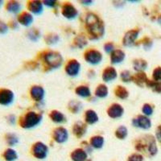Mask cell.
<instances>
[{
    "mask_svg": "<svg viewBox=\"0 0 161 161\" xmlns=\"http://www.w3.org/2000/svg\"><path fill=\"white\" fill-rule=\"evenodd\" d=\"M44 3L46 6H48V7L53 8V7H54L56 5V1H53V0L49 1V0H48V1H44Z\"/></svg>",
    "mask_w": 161,
    "mask_h": 161,
    "instance_id": "f6af8a7d",
    "label": "cell"
},
{
    "mask_svg": "<svg viewBox=\"0 0 161 161\" xmlns=\"http://www.w3.org/2000/svg\"><path fill=\"white\" fill-rule=\"evenodd\" d=\"M73 131L77 137H82L87 131V126L82 122H77L73 126Z\"/></svg>",
    "mask_w": 161,
    "mask_h": 161,
    "instance_id": "9a60e30c",
    "label": "cell"
},
{
    "mask_svg": "<svg viewBox=\"0 0 161 161\" xmlns=\"http://www.w3.org/2000/svg\"><path fill=\"white\" fill-rule=\"evenodd\" d=\"M85 59L91 64H97L103 60V55L97 50H89L85 53Z\"/></svg>",
    "mask_w": 161,
    "mask_h": 161,
    "instance_id": "5b68a950",
    "label": "cell"
},
{
    "mask_svg": "<svg viewBox=\"0 0 161 161\" xmlns=\"http://www.w3.org/2000/svg\"><path fill=\"white\" fill-rule=\"evenodd\" d=\"M142 111L144 114L145 115H151L153 112V109H152V106L149 104H145L144 106H143V109H142Z\"/></svg>",
    "mask_w": 161,
    "mask_h": 161,
    "instance_id": "f35d334b",
    "label": "cell"
},
{
    "mask_svg": "<svg viewBox=\"0 0 161 161\" xmlns=\"http://www.w3.org/2000/svg\"><path fill=\"white\" fill-rule=\"evenodd\" d=\"M86 121L89 124H94L98 121V116L94 110H89L86 113Z\"/></svg>",
    "mask_w": 161,
    "mask_h": 161,
    "instance_id": "603a6c76",
    "label": "cell"
},
{
    "mask_svg": "<svg viewBox=\"0 0 161 161\" xmlns=\"http://www.w3.org/2000/svg\"><path fill=\"white\" fill-rule=\"evenodd\" d=\"M139 30H131V31L126 32L123 40V45L126 46V47H130V46L133 45L135 44L136 40L137 39L138 36H139Z\"/></svg>",
    "mask_w": 161,
    "mask_h": 161,
    "instance_id": "30bf717a",
    "label": "cell"
},
{
    "mask_svg": "<svg viewBox=\"0 0 161 161\" xmlns=\"http://www.w3.org/2000/svg\"><path fill=\"white\" fill-rule=\"evenodd\" d=\"M48 147L41 142L36 143L32 147V153L37 159H44L48 155Z\"/></svg>",
    "mask_w": 161,
    "mask_h": 161,
    "instance_id": "52a82bcc",
    "label": "cell"
},
{
    "mask_svg": "<svg viewBox=\"0 0 161 161\" xmlns=\"http://www.w3.org/2000/svg\"><path fill=\"white\" fill-rule=\"evenodd\" d=\"M107 113H108V115L112 119H118L123 115L124 110L119 104H113L108 109Z\"/></svg>",
    "mask_w": 161,
    "mask_h": 161,
    "instance_id": "4fadbf2b",
    "label": "cell"
},
{
    "mask_svg": "<svg viewBox=\"0 0 161 161\" xmlns=\"http://www.w3.org/2000/svg\"><path fill=\"white\" fill-rule=\"evenodd\" d=\"M80 63L76 60H72L66 65L65 71L69 76L75 77V76H77L79 72H80Z\"/></svg>",
    "mask_w": 161,
    "mask_h": 161,
    "instance_id": "9c48e42d",
    "label": "cell"
},
{
    "mask_svg": "<svg viewBox=\"0 0 161 161\" xmlns=\"http://www.w3.org/2000/svg\"><path fill=\"white\" fill-rule=\"evenodd\" d=\"M8 123H10V124H15V117L14 115H9L8 117Z\"/></svg>",
    "mask_w": 161,
    "mask_h": 161,
    "instance_id": "bcb514c9",
    "label": "cell"
},
{
    "mask_svg": "<svg viewBox=\"0 0 161 161\" xmlns=\"http://www.w3.org/2000/svg\"><path fill=\"white\" fill-rule=\"evenodd\" d=\"M81 3H83V4H86V5H88V4H91L93 2H92V1H82Z\"/></svg>",
    "mask_w": 161,
    "mask_h": 161,
    "instance_id": "681fc988",
    "label": "cell"
},
{
    "mask_svg": "<svg viewBox=\"0 0 161 161\" xmlns=\"http://www.w3.org/2000/svg\"><path fill=\"white\" fill-rule=\"evenodd\" d=\"M151 45H152V41H151L149 39H145L144 43H143V46H144V48H146V49H147V48H150Z\"/></svg>",
    "mask_w": 161,
    "mask_h": 161,
    "instance_id": "ee69618b",
    "label": "cell"
},
{
    "mask_svg": "<svg viewBox=\"0 0 161 161\" xmlns=\"http://www.w3.org/2000/svg\"><path fill=\"white\" fill-rule=\"evenodd\" d=\"M153 79L156 81L161 80V68L158 67L153 72Z\"/></svg>",
    "mask_w": 161,
    "mask_h": 161,
    "instance_id": "ab89813d",
    "label": "cell"
},
{
    "mask_svg": "<svg viewBox=\"0 0 161 161\" xmlns=\"http://www.w3.org/2000/svg\"><path fill=\"white\" fill-rule=\"evenodd\" d=\"M33 22V16L31 14L28 12H23L22 14H20L18 17V23H19L22 25L28 26L31 25V23Z\"/></svg>",
    "mask_w": 161,
    "mask_h": 161,
    "instance_id": "ac0fdd59",
    "label": "cell"
},
{
    "mask_svg": "<svg viewBox=\"0 0 161 161\" xmlns=\"http://www.w3.org/2000/svg\"><path fill=\"white\" fill-rule=\"evenodd\" d=\"M49 117L53 122H55L57 123H64L66 120L65 116L61 112L57 111V110H53V111H52L49 114Z\"/></svg>",
    "mask_w": 161,
    "mask_h": 161,
    "instance_id": "44dd1931",
    "label": "cell"
},
{
    "mask_svg": "<svg viewBox=\"0 0 161 161\" xmlns=\"http://www.w3.org/2000/svg\"><path fill=\"white\" fill-rule=\"evenodd\" d=\"M74 42H75L76 45L80 48H84L85 46L87 44V41H86V38H85L84 36H77V38L75 39V40H74Z\"/></svg>",
    "mask_w": 161,
    "mask_h": 161,
    "instance_id": "d590c367",
    "label": "cell"
},
{
    "mask_svg": "<svg viewBox=\"0 0 161 161\" xmlns=\"http://www.w3.org/2000/svg\"><path fill=\"white\" fill-rule=\"evenodd\" d=\"M86 28L91 36V40H98L103 36L105 31L104 25L97 15L93 13H90L86 16Z\"/></svg>",
    "mask_w": 161,
    "mask_h": 161,
    "instance_id": "6da1fadb",
    "label": "cell"
},
{
    "mask_svg": "<svg viewBox=\"0 0 161 161\" xmlns=\"http://www.w3.org/2000/svg\"><path fill=\"white\" fill-rule=\"evenodd\" d=\"M128 161H143V156L139 154H133L129 157Z\"/></svg>",
    "mask_w": 161,
    "mask_h": 161,
    "instance_id": "60d3db41",
    "label": "cell"
},
{
    "mask_svg": "<svg viewBox=\"0 0 161 161\" xmlns=\"http://www.w3.org/2000/svg\"><path fill=\"white\" fill-rule=\"evenodd\" d=\"M10 26H11V28H13V29H15V28H18V22L15 21V20H13L10 23Z\"/></svg>",
    "mask_w": 161,
    "mask_h": 161,
    "instance_id": "c3c4849f",
    "label": "cell"
},
{
    "mask_svg": "<svg viewBox=\"0 0 161 161\" xmlns=\"http://www.w3.org/2000/svg\"><path fill=\"white\" fill-rule=\"evenodd\" d=\"M121 78L124 82H129L132 80V77L130 75V73L127 70H125L121 73Z\"/></svg>",
    "mask_w": 161,
    "mask_h": 161,
    "instance_id": "74e56055",
    "label": "cell"
},
{
    "mask_svg": "<svg viewBox=\"0 0 161 161\" xmlns=\"http://www.w3.org/2000/svg\"><path fill=\"white\" fill-rule=\"evenodd\" d=\"M15 95L11 90L7 89L0 90V105L3 106H9L13 103Z\"/></svg>",
    "mask_w": 161,
    "mask_h": 161,
    "instance_id": "8992f818",
    "label": "cell"
},
{
    "mask_svg": "<svg viewBox=\"0 0 161 161\" xmlns=\"http://www.w3.org/2000/svg\"><path fill=\"white\" fill-rule=\"evenodd\" d=\"M127 132L128 131H127V129H126V126H121L116 130L115 136L118 139H124L126 137V136H127Z\"/></svg>",
    "mask_w": 161,
    "mask_h": 161,
    "instance_id": "d6a6232c",
    "label": "cell"
},
{
    "mask_svg": "<svg viewBox=\"0 0 161 161\" xmlns=\"http://www.w3.org/2000/svg\"><path fill=\"white\" fill-rule=\"evenodd\" d=\"M103 144H104V139L102 136H93L90 139V145L94 148H102L103 147Z\"/></svg>",
    "mask_w": 161,
    "mask_h": 161,
    "instance_id": "d4e9b609",
    "label": "cell"
},
{
    "mask_svg": "<svg viewBox=\"0 0 161 161\" xmlns=\"http://www.w3.org/2000/svg\"><path fill=\"white\" fill-rule=\"evenodd\" d=\"M31 96L36 102L42 101L44 97V90L41 86H35L31 89Z\"/></svg>",
    "mask_w": 161,
    "mask_h": 161,
    "instance_id": "5bb4252c",
    "label": "cell"
},
{
    "mask_svg": "<svg viewBox=\"0 0 161 161\" xmlns=\"http://www.w3.org/2000/svg\"><path fill=\"white\" fill-rule=\"evenodd\" d=\"M133 67L137 71H143V70L146 69L147 67V63L146 62V60L138 59V60H136L134 61Z\"/></svg>",
    "mask_w": 161,
    "mask_h": 161,
    "instance_id": "4316f807",
    "label": "cell"
},
{
    "mask_svg": "<svg viewBox=\"0 0 161 161\" xmlns=\"http://www.w3.org/2000/svg\"><path fill=\"white\" fill-rule=\"evenodd\" d=\"M76 93H77V95L80 96V97H87L89 96H90L91 94V92H90V88H89L88 86H79L76 89Z\"/></svg>",
    "mask_w": 161,
    "mask_h": 161,
    "instance_id": "484cf974",
    "label": "cell"
},
{
    "mask_svg": "<svg viewBox=\"0 0 161 161\" xmlns=\"http://www.w3.org/2000/svg\"><path fill=\"white\" fill-rule=\"evenodd\" d=\"M28 36L29 39L32 41H37L40 37V32L37 29H31L28 31Z\"/></svg>",
    "mask_w": 161,
    "mask_h": 161,
    "instance_id": "e575fe53",
    "label": "cell"
},
{
    "mask_svg": "<svg viewBox=\"0 0 161 161\" xmlns=\"http://www.w3.org/2000/svg\"><path fill=\"white\" fill-rule=\"evenodd\" d=\"M95 94L97 97H100V98L106 97V96L108 95V89H107V87L105 85H100L96 89Z\"/></svg>",
    "mask_w": 161,
    "mask_h": 161,
    "instance_id": "f1b7e54d",
    "label": "cell"
},
{
    "mask_svg": "<svg viewBox=\"0 0 161 161\" xmlns=\"http://www.w3.org/2000/svg\"><path fill=\"white\" fill-rule=\"evenodd\" d=\"M71 158L73 161H86L87 159V153L83 149H76L71 154Z\"/></svg>",
    "mask_w": 161,
    "mask_h": 161,
    "instance_id": "ffe728a7",
    "label": "cell"
},
{
    "mask_svg": "<svg viewBox=\"0 0 161 161\" xmlns=\"http://www.w3.org/2000/svg\"><path fill=\"white\" fill-rule=\"evenodd\" d=\"M117 77V72L112 67H108L103 71V79L106 82H109L111 80H114Z\"/></svg>",
    "mask_w": 161,
    "mask_h": 161,
    "instance_id": "e0dca14e",
    "label": "cell"
},
{
    "mask_svg": "<svg viewBox=\"0 0 161 161\" xmlns=\"http://www.w3.org/2000/svg\"><path fill=\"white\" fill-rule=\"evenodd\" d=\"M136 147L139 151H144L145 149L147 148V151L151 156H155L157 153V147H156V141L151 136H144L143 139L136 143Z\"/></svg>",
    "mask_w": 161,
    "mask_h": 161,
    "instance_id": "7a4b0ae2",
    "label": "cell"
},
{
    "mask_svg": "<svg viewBox=\"0 0 161 161\" xmlns=\"http://www.w3.org/2000/svg\"><path fill=\"white\" fill-rule=\"evenodd\" d=\"M28 10L34 15H40L43 11V4L40 1H31L28 3Z\"/></svg>",
    "mask_w": 161,
    "mask_h": 161,
    "instance_id": "2e32d148",
    "label": "cell"
},
{
    "mask_svg": "<svg viewBox=\"0 0 161 161\" xmlns=\"http://www.w3.org/2000/svg\"><path fill=\"white\" fill-rule=\"evenodd\" d=\"M132 80L138 86H143V84H146L148 79L144 73H136L134 77H132Z\"/></svg>",
    "mask_w": 161,
    "mask_h": 161,
    "instance_id": "7402d4cb",
    "label": "cell"
},
{
    "mask_svg": "<svg viewBox=\"0 0 161 161\" xmlns=\"http://www.w3.org/2000/svg\"><path fill=\"white\" fill-rule=\"evenodd\" d=\"M125 59V53L122 50H114L111 53L110 60L112 64H119Z\"/></svg>",
    "mask_w": 161,
    "mask_h": 161,
    "instance_id": "d6986e66",
    "label": "cell"
},
{
    "mask_svg": "<svg viewBox=\"0 0 161 161\" xmlns=\"http://www.w3.org/2000/svg\"><path fill=\"white\" fill-rule=\"evenodd\" d=\"M104 49L107 53H112L114 51V44L112 43H107L105 44Z\"/></svg>",
    "mask_w": 161,
    "mask_h": 161,
    "instance_id": "7bdbcfd3",
    "label": "cell"
},
{
    "mask_svg": "<svg viewBox=\"0 0 161 161\" xmlns=\"http://www.w3.org/2000/svg\"><path fill=\"white\" fill-rule=\"evenodd\" d=\"M21 4L17 1H9L6 6L7 10L11 13H18L21 10Z\"/></svg>",
    "mask_w": 161,
    "mask_h": 161,
    "instance_id": "cb8c5ba5",
    "label": "cell"
},
{
    "mask_svg": "<svg viewBox=\"0 0 161 161\" xmlns=\"http://www.w3.org/2000/svg\"><path fill=\"white\" fill-rule=\"evenodd\" d=\"M3 156L7 161H15L18 158L16 152L11 148H8L5 151L3 154Z\"/></svg>",
    "mask_w": 161,
    "mask_h": 161,
    "instance_id": "83f0119b",
    "label": "cell"
},
{
    "mask_svg": "<svg viewBox=\"0 0 161 161\" xmlns=\"http://www.w3.org/2000/svg\"><path fill=\"white\" fill-rule=\"evenodd\" d=\"M6 140L10 146H15L19 143L18 137L15 136V134H8L6 136Z\"/></svg>",
    "mask_w": 161,
    "mask_h": 161,
    "instance_id": "836d02e7",
    "label": "cell"
},
{
    "mask_svg": "<svg viewBox=\"0 0 161 161\" xmlns=\"http://www.w3.org/2000/svg\"><path fill=\"white\" fill-rule=\"evenodd\" d=\"M41 120H42L41 114H39L32 111L28 112L20 119V126L25 129L32 128L40 124Z\"/></svg>",
    "mask_w": 161,
    "mask_h": 161,
    "instance_id": "3957f363",
    "label": "cell"
},
{
    "mask_svg": "<svg viewBox=\"0 0 161 161\" xmlns=\"http://www.w3.org/2000/svg\"><path fill=\"white\" fill-rule=\"evenodd\" d=\"M68 131L64 127H58L54 130L53 133V138L56 142L59 143H64L68 139Z\"/></svg>",
    "mask_w": 161,
    "mask_h": 161,
    "instance_id": "8fae6325",
    "label": "cell"
},
{
    "mask_svg": "<svg viewBox=\"0 0 161 161\" xmlns=\"http://www.w3.org/2000/svg\"><path fill=\"white\" fill-rule=\"evenodd\" d=\"M115 95L121 99H126L128 97L129 93L126 88L119 86L115 89Z\"/></svg>",
    "mask_w": 161,
    "mask_h": 161,
    "instance_id": "f546056e",
    "label": "cell"
},
{
    "mask_svg": "<svg viewBox=\"0 0 161 161\" xmlns=\"http://www.w3.org/2000/svg\"><path fill=\"white\" fill-rule=\"evenodd\" d=\"M158 22H159V24H161V15L158 18Z\"/></svg>",
    "mask_w": 161,
    "mask_h": 161,
    "instance_id": "f907efd6",
    "label": "cell"
},
{
    "mask_svg": "<svg viewBox=\"0 0 161 161\" xmlns=\"http://www.w3.org/2000/svg\"><path fill=\"white\" fill-rule=\"evenodd\" d=\"M132 124L136 127H140L142 129H148L151 127L152 123H151V120L148 118L143 115H139L133 119Z\"/></svg>",
    "mask_w": 161,
    "mask_h": 161,
    "instance_id": "ba28073f",
    "label": "cell"
},
{
    "mask_svg": "<svg viewBox=\"0 0 161 161\" xmlns=\"http://www.w3.org/2000/svg\"><path fill=\"white\" fill-rule=\"evenodd\" d=\"M156 137H157L158 140L161 143V126H159L156 130Z\"/></svg>",
    "mask_w": 161,
    "mask_h": 161,
    "instance_id": "7dc6e473",
    "label": "cell"
},
{
    "mask_svg": "<svg viewBox=\"0 0 161 161\" xmlns=\"http://www.w3.org/2000/svg\"><path fill=\"white\" fill-rule=\"evenodd\" d=\"M81 107H82L81 103L80 102H77V101H71L69 104V108L74 114H77V112L80 111Z\"/></svg>",
    "mask_w": 161,
    "mask_h": 161,
    "instance_id": "1f68e13d",
    "label": "cell"
},
{
    "mask_svg": "<svg viewBox=\"0 0 161 161\" xmlns=\"http://www.w3.org/2000/svg\"><path fill=\"white\" fill-rule=\"evenodd\" d=\"M3 1H0V7H1V6L3 5Z\"/></svg>",
    "mask_w": 161,
    "mask_h": 161,
    "instance_id": "816d5d0a",
    "label": "cell"
},
{
    "mask_svg": "<svg viewBox=\"0 0 161 161\" xmlns=\"http://www.w3.org/2000/svg\"><path fill=\"white\" fill-rule=\"evenodd\" d=\"M44 60L52 69L59 68L63 63L62 57L57 52H48L44 55Z\"/></svg>",
    "mask_w": 161,
    "mask_h": 161,
    "instance_id": "277c9868",
    "label": "cell"
},
{
    "mask_svg": "<svg viewBox=\"0 0 161 161\" xmlns=\"http://www.w3.org/2000/svg\"><path fill=\"white\" fill-rule=\"evenodd\" d=\"M46 43L48 44H53L57 43L59 40V36L56 34H50V35L47 36L45 38Z\"/></svg>",
    "mask_w": 161,
    "mask_h": 161,
    "instance_id": "8d00e7d4",
    "label": "cell"
},
{
    "mask_svg": "<svg viewBox=\"0 0 161 161\" xmlns=\"http://www.w3.org/2000/svg\"><path fill=\"white\" fill-rule=\"evenodd\" d=\"M8 30V25L0 20V34H5Z\"/></svg>",
    "mask_w": 161,
    "mask_h": 161,
    "instance_id": "b9f144b4",
    "label": "cell"
},
{
    "mask_svg": "<svg viewBox=\"0 0 161 161\" xmlns=\"http://www.w3.org/2000/svg\"><path fill=\"white\" fill-rule=\"evenodd\" d=\"M62 15H64L65 18L69 19H74L77 16L78 12H77V9L73 7L72 4L70 3H65L62 8Z\"/></svg>",
    "mask_w": 161,
    "mask_h": 161,
    "instance_id": "7c38bea8",
    "label": "cell"
},
{
    "mask_svg": "<svg viewBox=\"0 0 161 161\" xmlns=\"http://www.w3.org/2000/svg\"><path fill=\"white\" fill-rule=\"evenodd\" d=\"M147 86L152 88V90L157 93H161V81H156V80H148L146 83Z\"/></svg>",
    "mask_w": 161,
    "mask_h": 161,
    "instance_id": "4dcf8cb0",
    "label": "cell"
}]
</instances>
